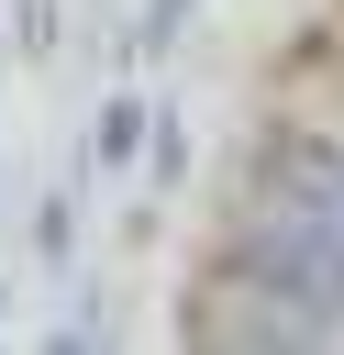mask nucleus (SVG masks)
Segmentation results:
<instances>
[{
	"instance_id": "obj_2",
	"label": "nucleus",
	"mask_w": 344,
	"mask_h": 355,
	"mask_svg": "<svg viewBox=\"0 0 344 355\" xmlns=\"http://www.w3.org/2000/svg\"><path fill=\"white\" fill-rule=\"evenodd\" d=\"M144 155V100L122 89V100H100V166H133Z\"/></svg>"
},
{
	"instance_id": "obj_4",
	"label": "nucleus",
	"mask_w": 344,
	"mask_h": 355,
	"mask_svg": "<svg viewBox=\"0 0 344 355\" xmlns=\"http://www.w3.org/2000/svg\"><path fill=\"white\" fill-rule=\"evenodd\" d=\"M178 178H189V133L155 111V189H178Z\"/></svg>"
},
{
	"instance_id": "obj_6",
	"label": "nucleus",
	"mask_w": 344,
	"mask_h": 355,
	"mask_svg": "<svg viewBox=\"0 0 344 355\" xmlns=\"http://www.w3.org/2000/svg\"><path fill=\"white\" fill-rule=\"evenodd\" d=\"M55 44V0H22V55H44Z\"/></svg>"
},
{
	"instance_id": "obj_1",
	"label": "nucleus",
	"mask_w": 344,
	"mask_h": 355,
	"mask_svg": "<svg viewBox=\"0 0 344 355\" xmlns=\"http://www.w3.org/2000/svg\"><path fill=\"white\" fill-rule=\"evenodd\" d=\"M222 266H233L255 300L300 311L322 344H344V233H333V222H311V211H289V200H244V211L222 222Z\"/></svg>"
},
{
	"instance_id": "obj_3",
	"label": "nucleus",
	"mask_w": 344,
	"mask_h": 355,
	"mask_svg": "<svg viewBox=\"0 0 344 355\" xmlns=\"http://www.w3.org/2000/svg\"><path fill=\"white\" fill-rule=\"evenodd\" d=\"M67 244H78V200L55 189V200L33 211V255H55V266H67Z\"/></svg>"
},
{
	"instance_id": "obj_5",
	"label": "nucleus",
	"mask_w": 344,
	"mask_h": 355,
	"mask_svg": "<svg viewBox=\"0 0 344 355\" xmlns=\"http://www.w3.org/2000/svg\"><path fill=\"white\" fill-rule=\"evenodd\" d=\"M189 22H200V0H144V44H178Z\"/></svg>"
}]
</instances>
